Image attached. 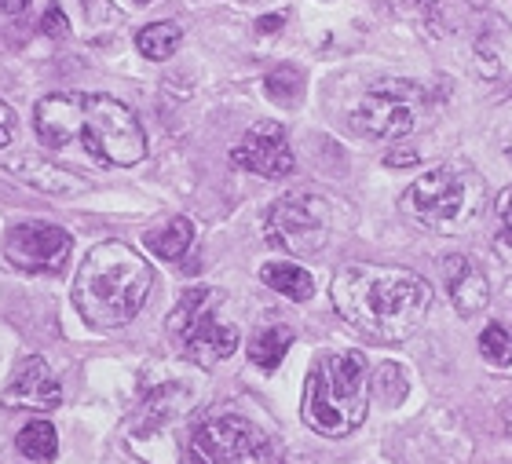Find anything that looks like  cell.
<instances>
[{
  "label": "cell",
  "mask_w": 512,
  "mask_h": 464,
  "mask_svg": "<svg viewBox=\"0 0 512 464\" xmlns=\"http://www.w3.org/2000/svg\"><path fill=\"white\" fill-rule=\"evenodd\" d=\"M11 139H15V114H11V106L0 99V147H8Z\"/></svg>",
  "instance_id": "4316f807"
},
{
  "label": "cell",
  "mask_w": 512,
  "mask_h": 464,
  "mask_svg": "<svg viewBox=\"0 0 512 464\" xmlns=\"http://www.w3.org/2000/svg\"><path fill=\"white\" fill-rule=\"evenodd\" d=\"M15 446H19V454L26 461L44 464V461H55V454H59V435H55V428L48 421H30L19 432Z\"/></svg>",
  "instance_id": "d6986e66"
},
{
  "label": "cell",
  "mask_w": 512,
  "mask_h": 464,
  "mask_svg": "<svg viewBox=\"0 0 512 464\" xmlns=\"http://www.w3.org/2000/svg\"><path fill=\"white\" fill-rule=\"evenodd\" d=\"M183 44V30L180 22H150L136 33V48L147 59H169L176 55V48Z\"/></svg>",
  "instance_id": "ac0fdd59"
},
{
  "label": "cell",
  "mask_w": 512,
  "mask_h": 464,
  "mask_svg": "<svg viewBox=\"0 0 512 464\" xmlns=\"http://www.w3.org/2000/svg\"><path fill=\"white\" fill-rule=\"evenodd\" d=\"M410 161H417V154H388L384 165H395V169H399V165H410Z\"/></svg>",
  "instance_id": "f546056e"
},
{
  "label": "cell",
  "mask_w": 512,
  "mask_h": 464,
  "mask_svg": "<svg viewBox=\"0 0 512 464\" xmlns=\"http://www.w3.org/2000/svg\"><path fill=\"white\" fill-rule=\"evenodd\" d=\"M4 169L15 176L26 187L41 190L48 198H74V194H85L88 180L77 176V172L55 165V161H44L41 154H15L11 161H4Z\"/></svg>",
  "instance_id": "9a60e30c"
},
{
  "label": "cell",
  "mask_w": 512,
  "mask_h": 464,
  "mask_svg": "<svg viewBox=\"0 0 512 464\" xmlns=\"http://www.w3.org/2000/svg\"><path fill=\"white\" fill-rule=\"evenodd\" d=\"M0 402L8 406V410H33V413H44V410H55L59 402H63V388H59V380L55 373L48 370V362L30 355V359H22L15 370H11V380Z\"/></svg>",
  "instance_id": "4fadbf2b"
},
{
  "label": "cell",
  "mask_w": 512,
  "mask_h": 464,
  "mask_svg": "<svg viewBox=\"0 0 512 464\" xmlns=\"http://www.w3.org/2000/svg\"><path fill=\"white\" fill-rule=\"evenodd\" d=\"M480 351L491 366H512V333L502 322H491L480 333Z\"/></svg>",
  "instance_id": "603a6c76"
},
{
  "label": "cell",
  "mask_w": 512,
  "mask_h": 464,
  "mask_svg": "<svg viewBox=\"0 0 512 464\" xmlns=\"http://www.w3.org/2000/svg\"><path fill=\"white\" fill-rule=\"evenodd\" d=\"M136 4H150V0H136Z\"/></svg>",
  "instance_id": "1f68e13d"
},
{
  "label": "cell",
  "mask_w": 512,
  "mask_h": 464,
  "mask_svg": "<svg viewBox=\"0 0 512 464\" xmlns=\"http://www.w3.org/2000/svg\"><path fill=\"white\" fill-rule=\"evenodd\" d=\"M472 55H476V63H472V66H476V74H480V77H498V74H502V63H498V55H494V48H487V44H476V52H472Z\"/></svg>",
  "instance_id": "484cf974"
},
{
  "label": "cell",
  "mask_w": 512,
  "mask_h": 464,
  "mask_svg": "<svg viewBox=\"0 0 512 464\" xmlns=\"http://www.w3.org/2000/svg\"><path fill=\"white\" fill-rule=\"evenodd\" d=\"M366 399V359L359 351H322L308 366L304 380V424L326 439H344L363 428Z\"/></svg>",
  "instance_id": "277c9868"
},
{
  "label": "cell",
  "mask_w": 512,
  "mask_h": 464,
  "mask_svg": "<svg viewBox=\"0 0 512 464\" xmlns=\"http://www.w3.org/2000/svg\"><path fill=\"white\" fill-rule=\"evenodd\" d=\"M154 271L125 242H99L77 267L74 307L92 329H121L143 311Z\"/></svg>",
  "instance_id": "3957f363"
},
{
  "label": "cell",
  "mask_w": 512,
  "mask_h": 464,
  "mask_svg": "<svg viewBox=\"0 0 512 464\" xmlns=\"http://www.w3.org/2000/svg\"><path fill=\"white\" fill-rule=\"evenodd\" d=\"M443 285L454 311L461 318H476L483 307L491 304V282L483 275V267L465 253H454L443 260Z\"/></svg>",
  "instance_id": "5bb4252c"
},
{
  "label": "cell",
  "mask_w": 512,
  "mask_h": 464,
  "mask_svg": "<svg viewBox=\"0 0 512 464\" xmlns=\"http://www.w3.org/2000/svg\"><path fill=\"white\" fill-rule=\"evenodd\" d=\"M267 242L293 256H311L326 249L333 234V205L319 190H289L267 209Z\"/></svg>",
  "instance_id": "ba28073f"
},
{
  "label": "cell",
  "mask_w": 512,
  "mask_h": 464,
  "mask_svg": "<svg viewBox=\"0 0 512 464\" xmlns=\"http://www.w3.org/2000/svg\"><path fill=\"white\" fill-rule=\"evenodd\" d=\"M41 30L48 33V37H55V41H63L66 33H70V19L63 15L59 0H52V4H48V11H44V19H41Z\"/></svg>",
  "instance_id": "d4e9b609"
},
{
  "label": "cell",
  "mask_w": 512,
  "mask_h": 464,
  "mask_svg": "<svg viewBox=\"0 0 512 464\" xmlns=\"http://www.w3.org/2000/svg\"><path fill=\"white\" fill-rule=\"evenodd\" d=\"M260 282L271 285L275 293L289 296V300H297V304L311 300V293H315V282L300 264H264L260 267Z\"/></svg>",
  "instance_id": "e0dca14e"
},
{
  "label": "cell",
  "mask_w": 512,
  "mask_h": 464,
  "mask_svg": "<svg viewBox=\"0 0 512 464\" xmlns=\"http://www.w3.org/2000/svg\"><path fill=\"white\" fill-rule=\"evenodd\" d=\"M191 410V391L180 388V384H165L161 391H154L143 406H139L136 421L128 428L132 435V446L139 450V457L147 454L150 443H161V439H169L172 428L187 417Z\"/></svg>",
  "instance_id": "7c38bea8"
},
{
  "label": "cell",
  "mask_w": 512,
  "mask_h": 464,
  "mask_svg": "<svg viewBox=\"0 0 512 464\" xmlns=\"http://www.w3.org/2000/svg\"><path fill=\"white\" fill-rule=\"evenodd\" d=\"M187 457L191 464H282L275 439L235 413H220L198 424L187 439Z\"/></svg>",
  "instance_id": "52a82bcc"
},
{
  "label": "cell",
  "mask_w": 512,
  "mask_h": 464,
  "mask_svg": "<svg viewBox=\"0 0 512 464\" xmlns=\"http://www.w3.org/2000/svg\"><path fill=\"white\" fill-rule=\"evenodd\" d=\"M469 4H476V8H480V4H491V0H469Z\"/></svg>",
  "instance_id": "4dcf8cb0"
},
{
  "label": "cell",
  "mask_w": 512,
  "mask_h": 464,
  "mask_svg": "<svg viewBox=\"0 0 512 464\" xmlns=\"http://www.w3.org/2000/svg\"><path fill=\"white\" fill-rule=\"evenodd\" d=\"M191 242H194V223L187 220V216H176V220H169V227H165V231L147 234V245L161 256V260H180V256L191 249Z\"/></svg>",
  "instance_id": "ffe728a7"
},
{
  "label": "cell",
  "mask_w": 512,
  "mask_h": 464,
  "mask_svg": "<svg viewBox=\"0 0 512 464\" xmlns=\"http://www.w3.org/2000/svg\"><path fill=\"white\" fill-rule=\"evenodd\" d=\"M494 253L512 264V187L498 198V227H494Z\"/></svg>",
  "instance_id": "cb8c5ba5"
},
{
  "label": "cell",
  "mask_w": 512,
  "mask_h": 464,
  "mask_svg": "<svg viewBox=\"0 0 512 464\" xmlns=\"http://www.w3.org/2000/svg\"><path fill=\"white\" fill-rule=\"evenodd\" d=\"M74 253V238L55 227V223L30 220V223H15L4 238V256L15 271H26V275H59Z\"/></svg>",
  "instance_id": "30bf717a"
},
{
  "label": "cell",
  "mask_w": 512,
  "mask_h": 464,
  "mask_svg": "<svg viewBox=\"0 0 512 464\" xmlns=\"http://www.w3.org/2000/svg\"><path fill=\"white\" fill-rule=\"evenodd\" d=\"M282 22H286V15H282V11H278V15H264V19H256V30L275 33V30H282Z\"/></svg>",
  "instance_id": "83f0119b"
},
{
  "label": "cell",
  "mask_w": 512,
  "mask_h": 464,
  "mask_svg": "<svg viewBox=\"0 0 512 464\" xmlns=\"http://www.w3.org/2000/svg\"><path fill=\"white\" fill-rule=\"evenodd\" d=\"M289 348H293V329L286 322H264L253 333V340H249V362H253L256 370L275 373Z\"/></svg>",
  "instance_id": "2e32d148"
},
{
  "label": "cell",
  "mask_w": 512,
  "mask_h": 464,
  "mask_svg": "<svg viewBox=\"0 0 512 464\" xmlns=\"http://www.w3.org/2000/svg\"><path fill=\"white\" fill-rule=\"evenodd\" d=\"M216 304H224L220 289L194 285L169 315L172 337H180L183 355L202 370H213L216 362H224L227 355L238 351V329L216 315Z\"/></svg>",
  "instance_id": "8992f818"
},
{
  "label": "cell",
  "mask_w": 512,
  "mask_h": 464,
  "mask_svg": "<svg viewBox=\"0 0 512 464\" xmlns=\"http://www.w3.org/2000/svg\"><path fill=\"white\" fill-rule=\"evenodd\" d=\"M509 428H512V413H509Z\"/></svg>",
  "instance_id": "d6a6232c"
},
{
  "label": "cell",
  "mask_w": 512,
  "mask_h": 464,
  "mask_svg": "<svg viewBox=\"0 0 512 464\" xmlns=\"http://www.w3.org/2000/svg\"><path fill=\"white\" fill-rule=\"evenodd\" d=\"M264 88H267V99L278 106H293L300 103V95H304V70L300 66H278L271 74L264 77Z\"/></svg>",
  "instance_id": "44dd1931"
},
{
  "label": "cell",
  "mask_w": 512,
  "mask_h": 464,
  "mask_svg": "<svg viewBox=\"0 0 512 464\" xmlns=\"http://www.w3.org/2000/svg\"><path fill=\"white\" fill-rule=\"evenodd\" d=\"M483 180L469 165L450 161L439 169H428L425 176H417L406 194L399 198L406 220H414L417 227L436 234H454L461 227H469L483 212Z\"/></svg>",
  "instance_id": "5b68a950"
},
{
  "label": "cell",
  "mask_w": 512,
  "mask_h": 464,
  "mask_svg": "<svg viewBox=\"0 0 512 464\" xmlns=\"http://www.w3.org/2000/svg\"><path fill=\"white\" fill-rule=\"evenodd\" d=\"M370 391H374V399L381 402V406H399V402L406 399V391H410L406 370L395 366V362H381L374 370V380H370Z\"/></svg>",
  "instance_id": "7402d4cb"
},
{
  "label": "cell",
  "mask_w": 512,
  "mask_h": 464,
  "mask_svg": "<svg viewBox=\"0 0 512 464\" xmlns=\"http://www.w3.org/2000/svg\"><path fill=\"white\" fill-rule=\"evenodd\" d=\"M37 136L52 150L81 143L96 161L121 165V169L147 158V132L139 125V117L114 95H44L37 103Z\"/></svg>",
  "instance_id": "7a4b0ae2"
},
{
  "label": "cell",
  "mask_w": 512,
  "mask_h": 464,
  "mask_svg": "<svg viewBox=\"0 0 512 464\" xmlns=\"http://www.w3.org/2000/svg\"><path fill=\"white\" fill-rule=\"evenodd\" d=\"M231 161L238 169H249L253 176L264 180H282L293 172V150H289L286 128L278 121H256L246 136L238 139V147L231 150Z\"/></svg>",
  "instance_id": "8fae6325"
},
{
  "label": "cell",
  "mask_w": 512,
  "mask_h": 464,
  "mask_svg": "<svg viewBox=\"0 0 512 464\" xmlns=\"http://www.w3.org/2000/svg\"><path fill=\"white\" fill-rule=\"evenodd\" d=\"M337 315L377 344L414 337L432 307V285L414 271L384 264H352L330 285Z\"/></svg>",
  "instance_id": "6da1fadb"
},
{
  "label": "cell",
  "mask_w": 512,
  "mask_h": 464,
  "mask_svg": "<svg viewBox=\"0 0 512 464\" xmlns=\"http://www.w3.org/2000/svg\"><path fill=\"white\" fill-rule=\"evenodd\" d=\"M428 92L414 81H377L355 103V125L374 139H403L417 128Z\"/></svg>",
  "instance_id": "9c48e42d"
},
{
  "label": "cell",
  "mask_w": 512,
  "mask_h": 464,
  "mask_svg": "<svg viewBox=\"0 0 512 464\" xmlns=\"http://www.w3.org/2000/svg\"><path fill=\"white\" fill-rule=\"evenodd\" d=\"M26 4H30V0H0V11H4V15H22Z\"/></svg>",
  "instance_id": "f1b7e54d"
}]
</instances>
